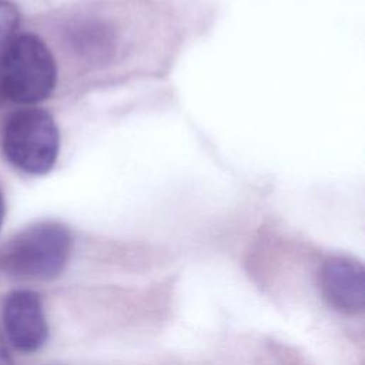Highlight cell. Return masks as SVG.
Instances as JSON below:
<instances>
[{
    "instance_id": "3957f363",
    "label": "cell",
    "mask_w": 365,
    "mask_h": 365,
    "mask_svg": "<svg viewBox=\"0 0 365 365\" xmlns=\"http://www.w3.org/2000/svg\"><path fill=\"white\" fill-rule=\"evenodd\" d=\"M1 150L6 160L26 174L50 173L60 151V131L53 115L37 107L13 111L3 127Z\"/></svg>"
},
{
    "instance_id": "5b68a950",
    "label": "cell",
    "mask_w": 365,
    "mask_h": 365,
    "mask_svg": "<svg viewBox=\"0 0 365 365\" xmlns=\"http://www.w3.org/2000/svg\"><path fill=\"white\" fill-rule=\"evenodd\" d=\"M359 261L335 255L324 261L319 269L321 292L334 309L344 314H358L365 307V277Z\"/></svg>"
},
{
    "instance_id": "9c48e42d",
    "label": "cell",
    "mask_w": 365,
    "mask_h": 365,
    "mask_svg": "<svg viewBox=\"0 0 365 365\" xmlns=\"http://www.w3.org/2000/svg\"><path fill=\"white\" fill-rule=\"evenodd\" d=\"M4 201H3V197H1V192H0V228H1V224H3V220H4Z\"/></svg>"
},
{
    "instance_id": "8992f818",
    "label": "cell",
    "mask_w": 365,
    "mask_h": 365,
    "mask_svg": "<svg viewBox=\"0 0 365 365\" xmlns=\"http://www.w3.org/2000/svg\"><path fill=\"white\" fill-rule=\"evenodd\" d=\"M70 41L74 50L87 61L103 64L115 50V30L107 20L86 17L71 29Z\"/></svg>"
},
{
    "instance_id": "7a4b0ae2",
    "label": "cell",
    "mask_w": 365,
    "mask_h": 365,
    "mask_svg": "<svg viewBox=\"0 0 365 365\" xmlns=\"http://www.w3.org/2000/svg\"><path fill=\"white\" fill-rule=\"evenodd\" d=\"M57 63L41 37L16 33L0 48V94L33 106L48 98L57 86Z\"/></svg>"
},
{
    "instance_id": "277c9868",
    "label": "cell",
    "mask_w": 365,
    "mask_h": 365,
    "mask_svg": "<svg viewBox=\"0 0 365 365\" xmlns=\"http://www.w3.org/2000/svg\"><path fill=\"white\" fill-rule=\"evenodd\" d=\"M1 318L7 341L23 354L37 352L48 339L43 301L31 289L9 292L3 302Z\"/></svg>"
},
{
    "instance_id": "52a82bcc",
    "label": "cell",
    "mask_w": 365,
    "mask_h": 365,
    "mask_svg": "<svg viewBox=\"0 0 365 365\" xmlns=\"http://www.w3.org/2000/svg\"><path fill=\"white\" fill-rule=\"evenodd\" d=\"M20 13L10 0H0V48L16 34Z\"/></svg>"
},
{
    "instance_id": "ba28073f",
    "label": "cell",
    "mask_w": 365,
    "mask_h": 365,
    "mask_svg": "<svg viewBox=\"0 0 365 365\" xmlns=\"http://www.w3.org/2000/svg\"><path fill=\"white\" fill-rule=\"evenodd\" d=\"M0 365H14L9 352H7V348H6V342L0 334Z\"/></svg>"
},
{
    "instance_id": "6da1fadb",
    "label": "cell",
    "mask_w": 365,
    "mask_h": 365,
    "mask_svg": "<svg viewBox=\"0 0 365 365\" xmlns=\"http://www.w3.org/2000/svg\"><path fill=\"white\" fill-rule=\"evenodd\" d=\"M71 248L73 237L64 224L38 221L0 247V271L19 281H51L66 269Z\"/></svg>"
}]
</instances>
